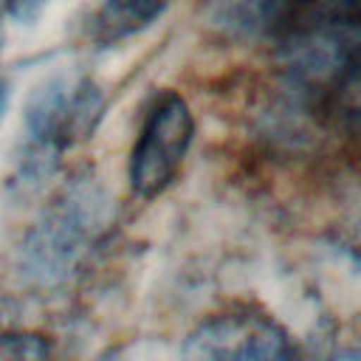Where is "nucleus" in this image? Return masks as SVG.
<instances>
[{"instance_id": "obj_2", "label": "nucleus", "mask_w": 361, "mask_h": 361, "mask_svg": "<svg viewBox=\"0 0 361 361\" xmlns=\"http://www.w3.org/2000/svg\"><path fill=\"white\" fill-rule=\"evenodd\" d=\"M104 116V93L85 73H54L25 102V135L34 166L56 161L65 149L87 141Z\"/></svg>"}, {"instance_id": "obj_5", "label": "nucleus", "mask_w": 361, "mask_h": 361, "mask_svg": "<svg viewBox=\"0 0 361 361\" xmlns=\"http://www.w3.org/2000/svg\"><path fill=\"white\" fill-rule=\"evenodd\" d=\"M169 3L172 0H102L90 17V39L99 48L124 42L164 17Z\"/></svg>"}, {"instance_id": "obj_3", "label": "nucleus", "mask_w": 361, "mask_h": 361, "mask_svg": "<svg viewBox=\"0 0 361 361\" xmlns=\"http://www.w3.org/2000/svg\"><path fill=\"white\" fill-rule=\"evenodd\" d=\"M195 138V118L186 99L175 90H161L149 102L135 144L130 149V189L149 200L158 197L180 172Z\"/></svg>"}, {"instance_id": "obj_6", "label": "nucleus", "mask_w": 361, "mask_h": 361, "mask_svg": "<svg viewBox=\"0 0 361 361\" xmlns=\"http://www.w3.org/2000/svg\"><path fill=\"white\" fill-rule=\"evenodd\" d=\"M0 361H48V341L37 333H3Z\"/></svg>"}, {"instance_id": "obj_7", "label": "nucleus", "mask_w": 361, "mask_h": 361, "mask_svg": "<svg viewBox=\"0 0 361 361\" xmlns=\"http://www.w3.org/2000/svg\"><path fill=\"white\" fill-rule=\"evenodd\" d=\"M8 96H11L8 82H6V79H0V121H3V113H6V107H8Z\"/></svg>"}, {"instance_id": "obj_4", "label": "nucleus", "mask_w": 361, "mask_h": 361, "mask_svg": "<svg viewBox=\"0 0 361 361\" xmlns=\"http://www.w3.org/2000/svg\"><path fill=\"white\" fill-rule=\"evenodd\" d=\"M183 361H293V344L268 316L223 313L189 336Z\"/></svg>"}, {"instance_id": "obj_1", "label": "nucleus", "mask_w": 361, "mask_h": 361, "mask_svg": "<svg viewBox=\"0 0 361 361\" xmlns=\"http://www.w3.org/2000/svg\"><path fill=\"white\" fill-rule=\"evenodd\" d=\"M107 226V197L90 178H73L23 240V268L39 285L62 282Z\"/></svg>"}]
</instances>
